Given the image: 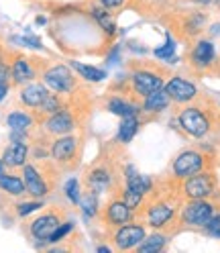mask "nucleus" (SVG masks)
<instances>
[{
	"instance_id": "obj_15",
	"label": "nucleus",
	"mask_w": 220,
	"mask_h": 253,
	"mask_svg": "<svg viewBox=\"0 0 220 253\" xmlns=\"http://www.w3.org/2000/svg\"><path fill=\"white\" fill-rule=\"evenodd\" d=\"M61 225V212L59 211H49L41 214L31 223V235L39 241H47L51 237V233Z\"/></svg>"
},
{
	"instance_id": "obj_36",
	"label": "nucleus",
	"mask_w": 220,
	"mask_h": 253,
	"mask_svg": "<svg viewBox=\"0 0 220 253\" xmlns=\"http://www.w3.org/2000/svg\"><path fill=\"white\" fill-rule=\"evenodd\" d=\"M8 88H10V82H8V80H0V102H2V100L6 98Z\"/></svg>"
},
{
	"instance_id": "obj_17",
	"label": "nucleus",
	"mask_w": 220,
	"mask_h": 253,
	"mask_svg": "<svg viewBox=\"0 0 220 253\" xmlns=\"http://www.w3.org/2000/svg\"><path fill=\"white\" fill-rule=\"evenodd\" d=\"M204 27H206V14L202 12H185L183 17L180 19L178 27H174L178 31V35L183 39H196Z\"/></svg>"
},
{
	"instance_id": "obj_24",
	"label": "nucleus",
	"mask_w": 220,
	"mask_h": 253,
	"mask_svg": "<svg viewBox=\"0 0 220 253\" xmlns=\"http://www.w3.org/2000/svg\"><path fill=\"white\" fill-rule=\"evenodd\" d=\"M141 126V121H139V115H131V117H122L120 125H118V133H116V141L122 145H127L129 141H133V137L137 135Z\"/></svg>"
},
{
	"instance_id": "obj_8",
	"label": "nucleus",
	"mask_w": 220,
	"mask_h": 253,
	"mask_svg": "<svg viewBox=\"0 0 220 253\" xmlns=\"http://www.w3.org/2000/svg\"><path fill=\"white\" fill-rule=\"evenodd\" d=\"M80 137L77 135H59L55 141H53V145H51V157L61 166V168H75L77 162H80Z\"/></svg>"
},
{
	"instance_id": "obj_7",
	"label": "nucleus",
	"mask_w": 220,
	"mask_h": 253,
	"mask_svg": "<svg viewBox=\"0 0 220 253\" xmlns=\"http://www.w3.org/2000/svg\"><path fill=\"white\" fill-rule=\"evenodd\" d=\"M41 78H43V82L47 84V88H51L53 92L64 94V96L73 94L75 90H80V82H77V78L72 74L70 68L61 66V63L51 66V68H45Z\"/></svg>"
},
{
	"instance_id": "obj_10",
	"label": "nucleus",
	"mask_w": 220,
	"mask_h": 253,
	"mask_svg": "<svg viewBox=\"0 0 220 253\" xmlns=\"http://www.w3.org/2000/svg\"><path fill=\"white\" fill-rule=\"evenodd\" d=\"M147 237L145 225H137V223H127L122 227H116L114 235H112V243L116 251H133L139 247V243Z\"/></svg>"
},
{
	"instance_id": "obj_33",
	"label": "nucleus",
	"mask_w": 220,
	"mask_h": 253,
	"mask_svg": "<svg viewBox=\"0 0 220 253\" xmlns=\"http://www.w3.org/2000/svg\"><path fill=\"white\" fill-rule=\"evenodd\" d=\"M72 229H73V225H72V223H61V225L51 233V237H49L47 241H51V243H59V241H64V239H66V235H68Z\"/></svg>"
},
{
	"instance_id": "obj_21",
	"label": "nucleus",
	"mask_w": 220,
	"mask_h": 253,
	"mask_svg": "<svg viewBox=\"0 0 220 253\" xmlns=\"http://www.w3.org/2000/svg\"><path fill=\"white\" fill-rule=\"evenodd\" d=\"M171 98H169V94L165 92V88H159V90H155L151 92L149 96H145L143 100H141V113H145V115H159L163 113V110L169 106Z\"/></svg>"
},
{
	"instance_id": "obj_12",
	"label": "nucleus",
	"mask_w": 220,
	"mask_h": 253,
	"mask_svg": "<svg viewBox=\"0 0 220 253\" xmlns=\"http://www.w3.org/2000/svg\"><path fill=\"white\" fill-rule=\"evenodd\" d=\"M133 218H135V211L120 196L110 200L104 207V212H102V220L110 227H122V225L131 223Z\"/></svg>"
},
{
	"instance_id": "obj_35",
	"label": "nucleus",
	"mask_w": 220,
	"mask_h": 253,
	"mask_svg": "<svg viewBox=\"0 0 220 253\" xmlns=\"http://www.w3.org/2000/svg\"><path fill=\"white\" fill-rule=\"evenodd\" d=\"M127 0H100V4L106 6L108 10H114V8H122Z\"/></svg>"
},
{
	"instance_id": "obj_19",
	"label": "nucleus",
	"mask_w": 220,
	"mask_h": 253,
	"mask_svg": "<svg viewBox=\"0 0 220 253\" xmlns=\"http://www.w3.org/2000/svg\"><path fill=\"white\" fill-rule=\"evenodd\" d=\"M88 10H90V17L96 21V25L104 31L106 35H110L112 37L114 33H116V21H114V14H112V10H108L106 6H102L100 2H90L88 4Z\"/></svg>"
},
{
	"instance_id": "obj_25",
	"label": "nucleus",
	"mask_w": 220,
	"mask_h": 253,
	"mask_svg": "<svg viewBox=\"0 0 220 253\" xmlns=\"http://www.w3.org/2000/svg\"><path fill=\"white\" fill-rule=\"evenodd\" d=\"M124 186H129V188L135 190V192H139V194L145 196L149 190L153 188V180L147 178V176H141V173H137L135 169L129 168V173L124 176Z\"/></svg>"
},
{
	"instance_id": "obj_32",
	"label": "nucleus",
	"mask_w": 220,
	"mask_h": 253,
	"mask_svg": "<svg viewBox=\"0 0 220 253\" xmlns=\"http://www.w3.org/2000/svg\"><path fill=\"white\" fill-rule=\"evenodd\" d=\"M41 207H43L41 198H37V200H31V202H21L19 207H17V214H19V216H27V214H31V212L39 211Z\"/></svg>"
},
{
	"instance_id": "obj_29",
	"label": "nucleus",
	"mask_w": 220,
	"mask_h": 253,
	"mask_svg": "<svg viewBox=\"0 0 220 253\" xmlns=\"http://www.w3.org/2000/svg\"><path fill=\"white\" fill-rule=\"evenodd\" d=\"M80 204H82V209L86 214L90 216H98L100 211H98V200H96V192H92V190H88L86 194L80 196Z\"/></svg>"
},
{
	"instance_id": "obj_38",
	"label": "nucleus",
	"mask_w": 220,
	"mask_h": 253,
	"mask_svg": "<svg viewBox=\"0 0 220 253\" xmlns=\"http://www.w3.org/2000/svg\"><path fill=\"white\" fill-rule=\"evenodd\" d=\"M2 173H4V162L0 160V176H2Z\"/></svg>"
},
{
	"instance_id": "obj_6",
	"label": "nucleus",
	"mask_w": 220,
	"mask_h": 253,
	"mask_svg": "<svg viewBox=\"0 0 220 253\" xmlns=\"http://www.w3.org/2000/svg\"><path fill=\"white\" fill-rule=\"evenodd\" d=\"M187 59V66L192 70L200 72V74H220L218 70V55H216V49H214V43L210 39H198L190 51L185 55Z\"/></svg>"
},
{
	"instance_id": "obj_9",
	"label": "nucleus",
	"mask_w": 220,
	"mask_h": 253,
	"mask_svg": "<svg viewBox=\"0 0 220 253\" xmlns=\"http://www.w3.org/2000/svg\"><path fill=\"white\" fill-rule=\"evenodd\" d=\"M84 184H86V190H92V192H96V194L110 190L114 186V168H112V164L100 160L96 166H92L84 176Z\"/></svg>"
},
{
	"instance_id": "obj_14",
	"label": "nucleus",
	"mask_w": 220,
	"mask_h": 253,
	"mask_svg": "<svg viewBox=\"0 0 220 253\" xmlns=\"http://www.w3.org/2000/svg\"><path fill=\"white\" fill-rule=\"evenodd\" d=\"M75 126H77V125H75V115L72 113L68 106H66L64 110H59V113H55V115H49V117H47V121L43 123L45 133L55 135V137L72 133Z\"/></svg>"
},
{
	"instance_id": "obj_4",
	"label": "nucleus",
	"mask_w": 220,
	"mask_h": 253,
	"mask_svg": "<svg viewBox=\"0 0 220 253\" xmlns=\"http://www.w3.org/2000/svg\"><path fill=\"white\" fill-rule=\"evenodd\" d=\"M180 192L183 200H194V198H212L218 192V178L214 169H204L194 176H187L183 180H178Z\"/></svg>"
},
{
	"instance_id": "obj_5",
	"label": "nucleus",
	"mask_w": 220,
	"mask_h": 253,
	"mask_svg": "<svg viewBox=\"0 0 220 253\" xmlns=\"http://www.w3.org/2000/svg\"><path fill=\"white\" fill-rule=\"evenodd\" d=\"M212 166H214L212 155L204 153L200 149H185L176 157L174 164H171V178L183 180L187 176H194L198 171L212 169Z\"/></svg>"
},
{
	"instance_id": "obj_3",
	"label": "nucleus",
	"mask_w": 220,
	"mask_h": 253,
	"mask_svg": "<svg viewBox=\"0 0 220 253\" xmlns=\"http://www.w3.org/2000/svg\"><path fill=\"white\" fill-rule=\"evenodd\" d=\"M216 214V207L210 198H194V200H183L178 225L180 227H192V229H204L210 218Z\"/></svg>"
},
{
	"instance_id": "obj_13",
	"label": "nucleus",
	"mask_w": 220,
	"mask_h": 253,
	"mask_svg": "<svg viewBox=\"0 0 220 253\" xmlns=\"http://www.w3.org/2000/svg\"><path fill=\"white\" fill-rule=\"evenodd\" d=\"M23 180H25V186H27V192L33 198H45L51 192L49 180H47L43 173L31 164L23 166Z\"/></svg>"
},
{
	"instance_id": "obj_34",
	"label": "nucleus",
	"mask_w": 220,
	"mask_h": 253,
	"mask_svg": "<svg viewBox=\"0 0 220 253\" xmlns=\"http://www.w3.org/2000/svg\"><path fill=\"white\" fill-rule=\"evenodd\" d=\"M204 231H206L208 235H212V237H220V214H214L210 218V223L204 227Z\"/></svg>"
},
{
	"instance_id": "obj_31",
	"label": "nucleus",
	"mask_w": 220,
	"mask_h": 253,
	"mask_svg": "<svg viewBox=\"0 0 220 253\" xmlns=\"http://www.w3.org/2000/svg\"><path fill=\"white\" fill-rule=\"evenodd\" d=\"M155 55L159 59H167V61H176V43L167 39V43L163 47H159V49L155 51Z\"/></svg>"
},
{
	"instance_id": "obj_26",
	"label": "nucleus",
	"mask_w": 220,
	"mask_h": 253,
	"mask_svg": "<svg viewBox=\"0 0 220 253\" xmlns=\"http://www.w3.org/2000/svg\"><path fill=\"white\" fill-rule=\"evenodd\" d=\"M35 123V117L23 113V110H14L6 117V125L10 126V131H29Z\"/></svg>"
},
{
	"instance_id": "obj_23",
	"label": "nucleus",
	"mask_w": 220,
	"mask_h": 253,
	"mask_svg": "<svg viewBox=\"0 0 220 253\" xmlns=\"http://www.w3.org/2000/svg\"><path fill=\"white\" fill-rule=\"evenodd\" d=\"M167 243H169L167 233L165 231H155L153 235H147L145 239L139 243V247L135 251H139V253H159L167 247Z\"/></svg>"
},
{
	"instance_id": "obj_18",
	"label": "nucleus",
	"mask_w": 220,
	"mask_h": 253,
	"mask_svg": "<svg viewBox=\"0 0 220 253\" xmlns=\"http://www.w3.org/2000/svg\"><path fill=\"white\" fill-rule=\"evenodd\" d=\"M106 108L112 115L122 117H131V115H141V102L135 96H124V94H114L106 100Z\"/></svg>"
},
{
	"instance_id": "obj_30",
	"label": "nucleus",
	"mask_w": 220,
	"mask_h": 253,
	"mask_svg": "<svg viewBox=\"0 0 220 253\" xmlns=\"http://www.w3.org/2000/svg\"><path fill=\"white\" fill-rule=\"evenodd\" d=\"M66 196L70 198V202L80 204L82 192H80V182H77V178H70V180L66 182Z\"/></svg>"
},
{
	"instance_id": "obj_40",
	"label": "nucleus",
	"mask_w": 220,
	"mask_h": 253,
	"mask_svg": "<svg viewBox=\"0 0 220 253\" xmlns=\"http://www.w3.org/2000/svg\"><path fill=\"white\" fill-rule=\"evenodd\" d=\"M198 2H208V0H198Z\"/></svg>"
},
{
	"instance_id": "obj_20",
	"label": "nucleus",
	"mask_w": 220,
	"mask_h": 253,
	"mask_svg": "<svg viewBox=\"0 0 220 253\" xmlns=\"http://www.w3.org/2000/svg\"><path fill=\"white\" fill-rule=\"evenodd\" d=\"M47 94H49V90H47V84H35V82H31V84H25L21 88L19 98H21V102L25 106L37 110L43 104V100L47 98Z\"/></svg>"
},
{
	"instance_id": "obj_37",
	"label": "nucleus",
	"mask_w": 220,
	"mask_h": 253,
	"mask_svg": "<svg viewBox=\"0 0 220 253\" xmlns=\"http://www.w3.org/2000/svg\"><path fill=\"white\" fill-rule=\"evenodd\" d=\"M98 251H100V253H110L112 249H110V247H98Z\"/></svg>"
},
{
	"instance_id": "obj_2",
	"label": "nucleus",
	"mask_w": 220,
	"mask_h": 253,
	"mask_svg": "<svg viewBox=\"0 0 220 253\" xmlns=\"http://www.w3.org/2000/svg\"><path fill=\"white\" fill-rule=\"evenodd\" d=\"M129 84L131 92L139 100H143L151 92L165 86V70L155 63H137L129 76Z\"/></svg>"
},
{
	"instance_id": "obj_16",
	"label": "nucleus",
	"mask_w": 220,
	"mask_h": 253,
	"mask_svg": "<svg viewBox=\"0 0 220 253\" xmlns=\"http://www.w3.org/2000/svg\"><path fill=\"white\" fill-rule=\"evenodd\" d=\"M37 74H39V70H37V66H35V59H33V57L19 55L17 59L12 61V66H10L12 84H19V86H25V84H29L31 80H35Z\"/></svg>"
},
{
	"instance_id": "obj_28",
	"label": "nucleus",
	"mask_w": 220,
	"mask_h": 253,
	"mask_svg": "<svg viewBox=\"0 0 220 253\" xmlns=\"http://www.w3.org/2000/svg\"><path fill=\"white\" fill-rule=\"evenodd\" d=\"M72 68L80 74V78H84L86 82H102L106 74L98 68H94V66H86V63H77V61H72Z\"/></svg>"
},
{
	"instance_id": "obj_11",
	"label": "nucleus",
	"mask_w": 220,
	"mask_h": 253,
	"mask_svg": "<svg viewBox=\"0 0 220 253\" xmlns=\"http://www.w3.org/2000/svg\"><path fill=\"white\" fill-rule=\"evenodd\" d=\"M163 88L169 94L171 102H178V104H187V102H192L200 96L198 86L190 80H185V78H182V76H171Z\"/></svg>"
},
{
	"instance_id": "obj_22",
	"label": "nucleus",
	"mask_w": 220,
	"mask_h": 253,
	"mask_svg": "<svg viewBox=\"0 0 220 253\" xmlns=\"http://www.w3.org/2000/svg\"><path fill=\"white\" fill-rule=\"evenodd\" d=\"M27 157H29V145L23 143V141H12L2 153V162L8 168H23L27 164Z\"/></svg>"
},
{
	"instance_id": "obj_39",
	"label": "nucleus",
	"mask_w": 220,
	"mask_h": 253,
	"mask_svg": "<svg viewBox=\"0 0 220 253\" xmlns=\"http://www.w3.org/2000/svg\"><path fill=\"white\" fill-rule=\"evenodd\" d=\"M2 63H4V51L0 49V66H2Z\"/></svg>"
},
{
	"instance_id": "obj_27",
	"label": "nucleus",
	"mask_w": 220,
	"mask_h": 253,
	"mask_svg": "<svg viewBox=\"0 0 220 253\" xmlns=\"http://www.w3.org/2000/svg\"><path fill=\"white\" fill-rule=\"evenodd\" d=\"M0 190H4L8 196H23L27 192L25 180L17 178V176H0Z\"/></svg>"
},
{
	"instance_id": "obj_1",
	"label": "nucleus",
	"mask_w": 220,
	"mask_h": 253,
	"mask_svg": "<svg viewBox=\"0 0 220 253\" xmlns=\"http://www.w3.org/2000/svg\"><path fill=\"white\" fill-rule=\"evenodd\" d=\"M220 123V110L212 98L198 96L196 100L187 102L178 115L180 129L194 139H202L212 133L214 126Z\"/></svg>"
}]
</instances>
